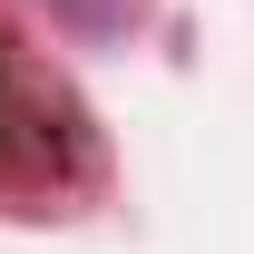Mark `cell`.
<instances>
[{"label":"cell","instance_id":"obj_1","mask_svg":"<svg viewBox=\"0 0 254 254\" xmlns=\"http://www.w3.org/2000/svg\"><path fill=\"white\" fill-rule=\"evenodd\" d=\"M39 10L78 39H127V20H137V0H39Z\"/></svg>","mask_w":254,"mask_h":254}]
</instances>
